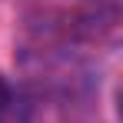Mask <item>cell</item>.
I'll return each mask as SVG.
<instances>
[{
  "label": "cell",
  "mask_w": 123,
  "mask_h": 123,
  "mask_svg": "<svg viewBox=\"0 0 123 123\" xmlns=\"http://www.w3.org/2000/svg\"><path fill=\"white\" fill-rule=\"evenodd\" d=\"M10 106V83H7V77L0 73V113Z\"/></svg>",
  "instance_id": "cell-1"
}]
</instances>
